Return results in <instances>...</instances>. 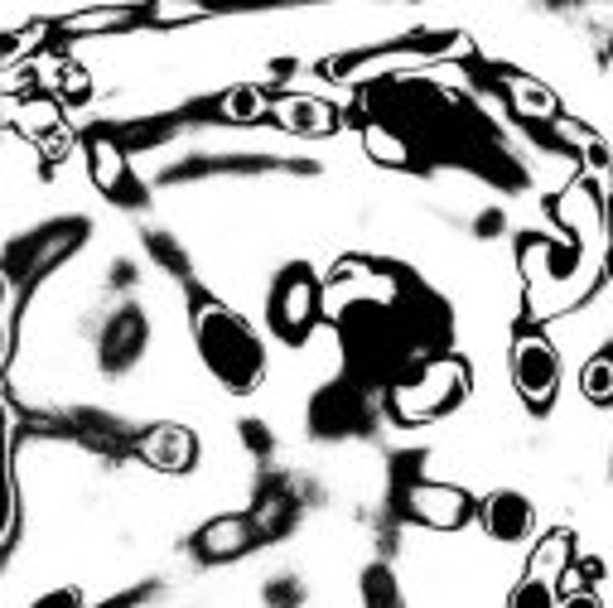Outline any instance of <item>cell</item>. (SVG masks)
Segmentation results:
<instances>
[{"mask_svg":"<svg viewBox=\"0 0 613 608\" xmlns=\"http://www.w3.org/2000/svg\"><path fill=\"white\" fill-rule=\"evenodd\" d=\"M194 343L198 358L228 391H257L266 377V348L251 324L218 300H198L194 310Z\"/></svg>","mask_w":613,"mask_h":608,"instance_id":"cell-1","label":"cell"},{"mask_svg":"<svg viewBox=\"0 0 613 608\" xmlns=\"http://www.w3.org/2000/svg\"><path fill=\"white\" fill-rule=\"evenodd\" d=\"M464 391H469V367L459 358H435L416 381H406V387H396L392 406L402 420H435L445 411H455L464 401Z\"/></svg>","mask_w":613,"mask_h":608,"instance_id":"cell-2","label":"cell"},{"mask_svg":"<svg viewBox=\"0 0 613 608\" xmlns=\"http://www.w3.org/2000/svg\"><path fill=\"white\" fill-rule=\"evenodd\" d=\"M570 532H551L531 555V570L517 579L508 594V608H561V575L570 570Z\"/></svg>","mask_w":613,"mask_h":608,"instance_id":"cell-3","label":"cell"},{"mask_svg":"<svg viewBox=\"0 0 613 608\" xmlns=\"http://www.w3.org/2000/svg\"><path fill=\"white\" fill-rule=\"evenodd\" d=\"M512 387L522 391V401L531 411H546L555 401V387H561V358H555L551 338L541 334H517L512 343Z\"/></svg>","mask_w":613,"mask_h":608,"instance_id":"cell-4","label":"cell"},{"mask_svg":"<svg viewBox=\"0 0 613 608\" xmlns=\"http://www.w3.org/2000/svg\"><path fill=\"white\" fill-rule=\"evenodd\" d=\"M314 314H319V285H314V275L310 271H300V266H290L281 281H276V295H271V324H276V334L281 338H304L310 334V324H314Z\"/></svg>","mask_w":613,"mask_h":608,"instance_id":"cell-5","label":"cell"},{"mask_svg":"<svg viewBox=\"0 0 613 608\" xmlns=\"http://www.w3.org/2000/svg\"><path fill=\"white\" fill-rule=\"evenodd\" d=\"M406 507H411V517L435 526V532H459V526L478 512V502L455 483H411Z\"/></svg>","mask_w":613,"mask_h":608,"instance_id":"cell-6","label":"cell"},{"mask_svg":"<svg viewBox=\"0 0 613 608\" xmlns=\"http://www.w3.org/2000/svg\"><path fill=\"white\" fill-rule=\"evenodd\" d=\"M478 526L492 536V541H527L531 526H537V507L512 493V488H498V493H488L484 502H478Z\"/></svg>","mask_w":613,"mask_h":608,"instance_id":"cell-7","label":"cell"},{"mask_svg":"<svg viewBox=\"0 0 613 608\" xmlns=\"http://www.w3.org/2000/svg\"><path fill=\"white\" fill-rule=\"evenodd\" d=\"M141 459L159 473H189L194 459H198V440L189 426H155L141 434Z\"/></svg>","mask_w":613,"mask_h":608,"instance_id":"cell-8","label":"cell"},{"mask_svg":"<svg viewBox=\"0 0 613 608\" xmlns=\"http://www.w3.org/2000/svg\"><path fill=\"white\" fill-rule=\"evenodd\" d=\"M271 116L285 130H300V136H329V130H339V112L319 97H281V102H271Z\"/></svg>","mask_w":613,"mask_h":608,"instance_id":"cell-9","label":"cell"},{"mask_svg":"<svg viewBox=\"0 0 613 608\" xmlns=\"http://www.w3.org/2000/svg\"><path fill=\"white\" fill-rule=\"evenodd\" d=\"M251 541H257L251 517H218L198 532V555H204V560H232V555L251 551Z\"/></svg>","mask_w":613,"mask_h":608,"instance_id":"cell-10","label":"cell"},{"mask_svg":"<svg viewBox=\"0 0 613 608\" xmlns=\"http://www.w3.org/2000/svg\"><path fill=\"white\" fill-rule=\"evenodd\" d=\"M502 87H508V102H512L517 116H527V122H561V102H555V92L546 83H537V77L508 73Z\"/></svg>","mask_w":613,"mask_h":608,"instance_id":"cell-11","label":"cell"},{"mask_svg":"<svg viewBox=\"0 0 613 608\" xmlns=\"http://www.w3.org/2000/svg\"><path fill=\"white\" fill-rule=\"evenodd\" d=\"M87 169H92V184H97L102 193H116L126 184V150L112 136H92L87 140Z\"/></svg>","mask_w":613,"mask_h":608,"instance_id":"cell-12","label":"cell"},{"mask_svg":"<svg viewBox=\"0 0 613 608\" xmlns=\"http://www.w3.org/2000/svg\"><path fill=\"white\" fill-rule=\"evenodd\" d=\"M222 116H228V122H237V126H247V122H261V116H271V102H266L261 87L242 83V87H232L228 97H222Z\"/></svg>","mask_w":613,"mask_h":608,"instance_id":"cell-13","label":"cell"},{"mask_svg":"<svg viewBox=\"0 0 613 608\" xmlns=\"http://www.w3.org/2000/svg\"><path fill=\"white\" fill-rule=\"evenodd\" d=\"M580 391L590 396L594 406H613V353H594V358L580 367Z\"/></svg>","mask_w":613,"mask_h":608,"instance_id":"cell-14","label":"cell"},{"mask_svg":"<svg viewBox=\"0 0 613 608\" xmlns=\"http://www.w3.org/2000/svg\"><path fill=\"white\" fill-rule=\"evenodd\" d=\"M136 20H145V10L112 6V10H83V15H69L63 30H122V24H136Z\"/></svg>","mask_w":613,"mask_h":608,"instance_id":"cell-15","label":"cell"},{"mask_svg":"<svg viewBox=\"0 0 613 608\" xmlns=\"http://www.w3.org/2000/svg\"><path fill=\"white\" fill-rule=\"evenodd\" d=\"M363 145H367V155L372 160H382V165H411V150H406V140L402 136H392L386 126H367L363 130Z\"/></svg>","mask_w":613,"mask_h":608,"instance_id":"cell-16","label":"cell"},{"mask_svg":"<svg viewBox=\"0 0 613 608\" xmlns=\"http://www.w3.org/2000/svg\"><path fill=\"white\" fill-rule=\"evenodd\" d=\"M20 126L24 130H53L59 126V107H53V102H24V112H20Z\"/></svg>","mask_w":613,"mask_h":608,"instance_id":"cell-17","label":"cell"},{"mask_svg":"<svg viewBox=\"0 0 613 608\" xmlns=\"http://www.w3.org/2000/svg\"><path fill=\"white\" fill-rule=\"evenodd\" d=\"M204 15H208L204 6H169V0L145 10V20H155V24H179V20H204Z\"/></svg>","mask_w":613,"mask_h":608,"instance_id":"cell-18","label":"cell"},{"mask_svg":"<svg viewBox=\"0 0 613 608\" xmlns=\"http://www.w3.org/2000/svg\"><path fill=\"white\" fill-rule=\"evenodd\" d=\"M59 87H63V97H87V73L77 69V63H63Z\"/></svg>","mask_w":613,"mask_h":608,"instance_id":"cell-19","label":"cell"},{"mask_svg":"<svg viewBox=\"0 0 613 608\" xmlns=\"http://www.w3.org/2000/svg\"><path fill=\"white\" fill-rule=\"evenodd\" d=\"M30 608H83V594L77 589H49V594H39Z\"/></svg>","mask_w":613,"mask_h":608,"instance_id":"cell-20","label":"cell"},{"mask_svg":"<svg viewBox=\"0 0 613 608\" xmlns=\"http://www.w3.org/2000/svg\"><path fill=\"white\" fill-rule=\"evenodd\" d=\"M561 608H604L594 589H580V594H561Z\"/></svg>","mask_w":613,"mask_h":608,"instance_id":"cell-21","label":"cell"}]
</instances>
